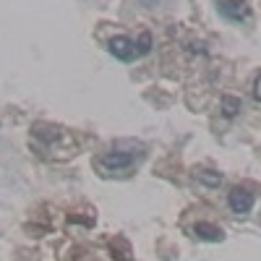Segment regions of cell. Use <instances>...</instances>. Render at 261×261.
<instances>
[{"mask_svg": "<svg viewBox=\"0 0 261 261\" xmlns=\"http://www.w3.org/2000/svg\"><path fill=\"white\" fill-rule=\"evenodd\" d=\"M97 165L105 172H120V170H128L134 165V154H125V151H107V154L99 157Z\"/></svg>", "mask_w": 261, "mask_h": 261, "instance_id": "6da1fadb", "label": "cell"}, {"mask_svg": "<svg viewBox=\"0 0 261 261\" xmlns=\"http://www.w3.org/2000/svg\"><path fill=\"white\" fill-rule=\"evenodd\" d=\"M253 201H256V196L248 188H232L227 193V204L235 214H248L253 209Z\"/></svg>", "mask_w": 261, "mask_h": 261, "instance_id": "7a4b0ae2", "label": "cell"}, {"mask_svg": "<svg viewBox=\"0 0 261 261\" xmlns=\"http://www.w3.org/2000/svg\"><path fill=\"white\" fill-rule=\"evenodd\" d=\"M220 13L230 21H248L251 6H248V0H220Z\"/></svg>", "mask_w": 261, "mask_h": 261, "instance_id": "3957f363", "label": "cell"}, {"mask_svg": "<svg viewBox=\"0 0 261 261\" xmlns=\"http://www.w3.org/2000/svg\"><path fill=\"white\" fill-rule=\"evenodd\" d=\"M110 55L123 60V63H130L136 58V45L130 37H113L110 39Z\"/></svg>", "mask_w": 261, "mask_h": 261, "instance_id": "277c9868", "label": "cell"}, {"mask_svg": "<svg viewBox=\"0 0 261 261\" xmlns=\"http://www.w3.org/2000/svg\"><path fill=\"white\" fill-rule=\"evenodd\" d=\"M193 232H196V238L209 241V243H220L222 238H225L222 227H217V225H212V222H199V225L193 227Z\"/></svg>", "mask_w": 261, "mask_h": 261, "instance_id": "5b68a950", "label": "cell"}, {"mask_svg": "<svg viewBox=\"0 0 261 261\" xmlns=\"http://www.w3.org/2000/svg\"><path fill=\"white\" fill-rule=\"evenodd\" d=\"M196 180L209 188H220L225 178H222V172H214V170H196Z\"/></svg>", "mask_w": 261, "mask_h": 261, "instance_id": "8992f818", "label": "cell"}, {"mask_svg": "<svg viewBox=\"0 0 261 261\" xmlns=\"http://www.w3.org/2000/svg\"><path fill=\"white\" fill-rule=\"evenodd\" d=\"M241 107H243V102L238 97H230V94L222 97V115L225 118H235L238 113H241Z\"/></svg>", "mask_w": 261, "mask_h": 261, "instance_id": "52a82bcc", "label": "cell"}, {"mask_svg": "<svg viewBox=\"0 0 261 261\" xmlns=\"http://www.w3.org/2000/svg\"><path fill=\"white\" fill-rule=\"evenodd\" d=\"M134 45H136V55H149V50H151V34L141 32L139 42H134Z\"/></svg>", "mask_w": 261, "mask_h": 261, "instance_id": "ba28073f", "label": "cell"}, {"mask_svg": "<svg viewBox=\"0 0 261 261\" xmlns=\"http://www.w3.org/2000/svg\"><path fill=\"white\" fill-rule=\"evenodd\" d=\"M251 94H253V99L258 102V73H253V81H251Z\"/></svg>", "mask_w": 261, "mask_h": 261, "instance_id": "9c48e42d", "label": "cell"}, {"mask_svg": "<svg viewBox=\"0 0 261 261\" xmlns=\"http://www.w3.org/2000/svg\"><path fill=\"white\" fill-rule=\"evenodd\" d=\"M139 3H141L144 8H157V6L162 3V0H139Z\"/></svg>", "mask_w": 261, "mask_h": 261, "instance_id": "30bf717a", "label": "cell"}]
</instances>
